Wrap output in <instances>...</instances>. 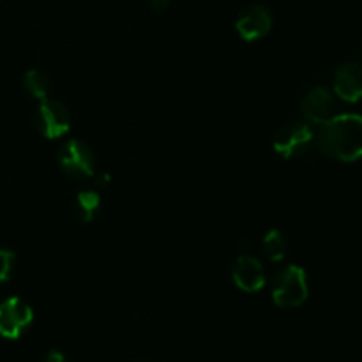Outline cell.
Returning a JSON list of instances; mask_svg holds the SVG:
<instances>
[{
    "mask_svg": "<svg viewBox=\"0 0 362 362\" xmlns=\"http://www.w3.org/2000/svg\"><path fill=\"white\" fill-rule=\"evenodd\" d=\"M310 296V285L304 269L299 265H285L272 279V300L279 308H299Z\"/></svg>",
    "mask_w": 362,
    "mask_h": 362,
    "instance_id": "2",
    "label": "cell"
},
{
    "mask_svg": "<svg viewBox=\"0 0 362 362\" xmlns=\"http://www.w3.org/2000/svg\"><path fill=\"white\" fill-rule=\"evenodd\" d=\"M315 140L329 158L343 163L357 161L362 158V117L356 113L331 117L322 124Z\"/></svg>",
    "mask_w": 362,
    "mask_h": 362,
    "instance_id": "1",
    "label": "cell"
},
{
    "mask_svg": "<svg viewBox=\"0 0 362 362\" xmlns=\"http://www.w3.org/2000/svg\"><path fill=\"white\" fill-rule=\"evenodd\" d=\"M300 110L306 120L313 124H324L332 117L334 95L325 87H315L308 92L300 103Z\"/></svg>",
    "mask_w": 362,
    "mask_h": 362,
    "instance_id": "10",
    "label": "cell"
},
{
    "mask_svg": "<svg viewBox=\"0 0 362 362\" xmlns=\"http://www.w3.org/2000/svg\"><path fill=\"white\" fill-rule=\"evenodd\" d=\"M34 320V311L20 297H11L0 304V336L18 339Z\"/></svg>",
    "mask_w": 362,
    "mask_h": 362,
    "instance_id": "6",
    "label": "cell"
},
{
    "mask_svg": "<svg viewBox=\"0 0 362 362\" xmlns=\"http://www.w3.org/2000/svg\"><path fill=\"white\" fill-rule=\"evenodd\" d=\"M262 246H264V253L267 255L269 260L281 262L286 257V251H288V240L283 235V232L274 228L265 233Z\"/></svg>",
    "mask_w": 362,
    "mask_h": 362,
    "instance_id": "12",
    "label": "cell"
},
{
    "mask_svg": "<svg viewBox=\"0 0 362 362\" xmlns=\"http://www.w3.org/2000/svg\"><path fill=\"white\" fill-rule=\"evenodd\" d=\"M101 209V197L98 191L85 189L80 191L74 198V212L83 223H90Z\"/></svg>",
    "mask_w": 362,
    "mask_h": 362,
    "instance_id": "11",
    "label": "cell"
},
{
    "mask_svg": "<svg viewBox=\"0 0 362 362\" xmlns=\"http://www.w3.org/2000/svg\"><path fill=\"white\" fill-rule=\"evenodd\" d=\"M42 362H66V356L62 352H59V350H49Z\"/></svg>",
    "mask_w": 362,
    "mask_h": 362,
    "instance_id": "15",
    "label": "cell"
},
{
    "mask_svg": "<svg viewBox=\"0 0 362 362\" xmlns=\"http://www.w3.org/2000/svg\"><path fill=\"white\" fill-rule=\"evenodd\" d=\"M237 32L244 41H257L271 32L272 14L264 6H250L239 14L235 23Z\"/></svg>",
    "mask_w": 362,
    "mask_h": 362,
    "instance_id": "7",
    "label": "cell"
},
{
    "mask_svg": "<svg viewBox=\"0 0 362 362\" xmlns=\"http://www.w3.org/2000/svg\"><path fill=\"white\" fill-rule=\"evenodd\" d=\"M14 267V253L7 250H0V285L6 283L13 274Z\"/></svg>",
    "mask_w": 362,
    "mask_h": 362,
    "instance_id": "14",
    "label": "cell"
},
{
    "mask_svg": "<svg viewBox=\"0 0 362 362\" xmlns=\"http://www.w3.org/2000/svg\"><path fill=\"white\" fill-rule=\"evenodd\" d=\"M23 88L32 95V98L42 101V99L48 98V92H49L48 74L41 69L27 71L23 76Z\"/></svg>",
    "mask_w": 362,
    "mask_h": 362,
    "instance_id": "13",
    "label": "cell"
},
{
    "mask_svg": "<svg viewBox=\"0 0 362 362\" xmlns=\"http://www.w3.org/2000/svg\"><path fill=\"white\" fill-rule=\"evenodd\" d=\"M59 165L73 179H88L95 173V158L85 141L67 140L59 151Z\"/></svg>",
    "mask_w": 362,
    "mask_h": 362,
    "instance_id": "4",
    "label": "cell"
},
{
    "mask_svg": "<svg viewBox=\"0 0 362 362\" xmlns=\"http://www.w3.org/2000/svg\"><path fill=\"white\" fill-rule=\"evenodd\" d=\"M151 2V7L156 11V13H163V11L168 9L170 0H148Z\"/></svg>",
    "mask_w": 362,
    "mask_h": 362,
    "instance_id": "16",
    "label": "cell"
},
{
    "mask_svg": "<svg viewBox=\"0 0 362 362\" xmlns=\"http://www.w3.org/2000/svg\"><path fill=\"white\" fill-rule=\"evenodd\" d=\"M232 278L237 288H240L243 292H258L265 285L264 265L251 255H243V257L237 258L235 265H233Z\"/></svg>",
    "mask_w": 362,
    "mask_h": 362,
    "instance_id": "8",
    "label": "cell"
},
{
    "mask_svg": "<svg viewBox=\"0 0 362 362\" xmlns=\"http://www.w3.org/2000/svg\"><path fill=\"white\" fill-rule=\"evenodd\" d=\"M334 92L346 103L362 99V64L346 62L338 67L334 74Z\"/></svg>",
    "mask_w": 362,
    "mask_h": 362,
    "instance_id": "9",
    "label": "cell"
},
{
    "mask_svg": "<svg viewBox=\"0 0 362 362\" xmlns=\"http://www.w3.org/2000/svg\"><path fill=\"white\" fill-rule=\"evenodd\" d=\"M35 127H37L39 133L42 134L48 140L53 138H60L69 131L71 127V115L69 110L64 103H60L59 99L46 98L39 103V106L35 108L34 115Z\"/></svg>",
    "mask_w": 362,
    "mask_h": 362,
    "instance_id": "5",
    "label": "cell"
},
{
    "mask_svg": "<svg viewBox=\"0 0 362 362\" xmlns=\"http://www.w3.org/2000/svg\"><path fill=\"white\" fill-rule=\"evenodd\" d=\"M315 141V133L310 124L306 122H290L285 124L278 133L274 134V147L276 154L285 159L299 158L306 154Z\"/></svg>",
    "mask_w": 362,
    "mask_h": 362,
    "instance_id": "3",
    "label": "cell"
}]
</instances>
